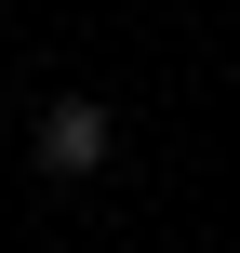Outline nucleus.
Here are the masks:
<instances>
[{"instance_id":"1","label":"nucleus","mask_w":240,"mask_h":253,"mask_svg":"<svg viewBox=\"0 0 240 253\" xmlns=\"http://www.w3.org/2000/svg\"><path fill=\"white\" fill-rule=\"evenodd\" d=\"M107 147H120V120H107L94 93H53V107H40V173H94Z\"/></svg>"}]
</instances>
